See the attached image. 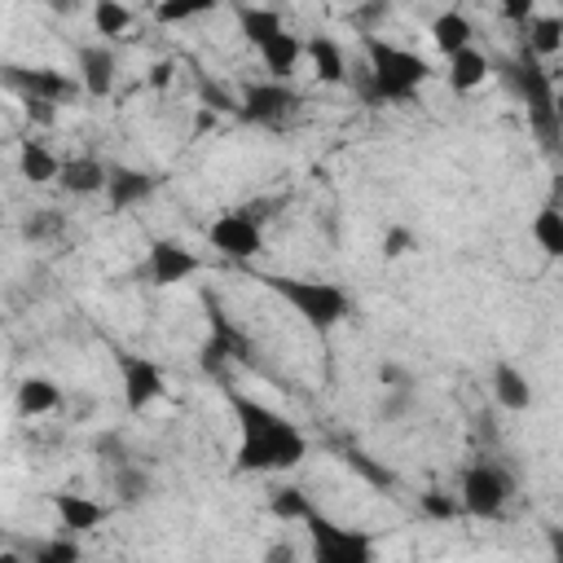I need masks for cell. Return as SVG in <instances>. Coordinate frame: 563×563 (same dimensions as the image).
Wrapping results in <instances>:
<instances>
[{"instance_id": "6da1fadb", "label": "cell", "mask_w": 563, "mask_h": 563, "mask_svg": "<svg viewBox=\"0 0 563 563\" xmlns=\"http://www.w3.org/2000/svg\"><path fill=\"white\" fill-rule=\"evenodd\" d=\"M229 409L242 431V440L233 449V471H290L308 457L303 431L290 418H282L277 409H268L233 387H229Z\"/></svg>"}, {"instance_id": "7a4b0ae2", "label": "cell", "mask_w": 563, "mask_h": 563, "mask_svg": "<svg viewBox=\"0 0 563 563\" xmlns=\"http://www.w3.org/2000/svg\"><path fill=\"white\" fill-rule=\"evenodd\" d=\"M427 79H431L427 57H418V53H409L400 44H387L383 35H365V66L352 79L361 101H369V106L413 101Z\"/></svg>"}, {"instance_id": "3957f363", "label": "cell", "mask_w": 563, "mask_h": 563, "mask_svg": "<svg viewBox=\"0 0 563 563\" xmlns=\"http://www.w3.org/2000/svg\"><path fill=\"white\" fill-rule=\"evenodd\" d=\"M493 70H497L501 84L528 106V123H532V132L541 136V145H545V150H559V141H563L559 92L550 88V75H545V66H541V57H537L528 44H519L515 57H493Z\"/></svg>"}, {"instance_id": "277c9868", "label": "cell", "mask_w": 563, "mask_h": 563, "mask_svg": "<svg viewBox=\"0 0 563 563\" xmlns=\"http://www.w3.org/2000/svg\"><path fill=\"white\" fill-rule=\"evenodd\" d=\"M260 286H268L282 303L295 308V317H303L312 330H334L343 317H352V299L343 286L334 282H317V277H286V273H255Z\"/></svg>"}, {"instance_id": "5b68a950", "label": "cell", "mask_w": 563, "mask_h": 563, "mask_svg": "<svg viewBox=\"0 0 563 563\" xmlns=\"http://www.w3.org/2000/svg\"><path fill=\"white\" fill-rule=\"evenodd\" d=\"M308 541H312V563H374V537L361 528H343L317 506L303 515Z\"/></svg>"}, {"instance_id": "8992f818", "label": "cell", "mask_w": 563, "mask_h": 563, "mask_svg": "<svg viewBox=\"0 0 563 563\" xmlns=\"http://www.w3.org/2000/svg\"><path fill=\"white\" fill-rule=\"evenodd\" d=\"M515 497V475L501 462H471L462 471V510L475 519H501Z\"/></svg>"}, {"instance_id": "52a82bcc", "label": "cell", "mask_w": 563, "mask_h": 563, "mask_svg": "<svg viewBox=\"0 0 563 563\" xmlns=\"http://www.w3.org/2000/svg\"><path fill=\"white\" fill-rule=\"evenodd\" d=\"M238 114H242L246 123L282 128V123H290V119L299 114V92H295L290 84H277V79H268V84H246Z\"/></svg>"}, {"instance_id": "ba28073f", "label": "cell", "mask_w": 563, "mask_h": 563, "mask_svg": "<svg viewBox=\"0 0 563 563\" xmlns=\"http://www.w3.org/2000/svg\"><path fill=\"white\" fill-rule=\"evenodd\" d=\"M4 84L22 101H48V106H62L79 92V84L53 66H4Z\"/></svg>"}, {"instance_id": "9c48e42d", "label": "cell", "mask_w": 563, "mask_h": 563, "mask_svg": "<svg viewBox=\"0 0 563 563\" xmlns=\"http://www.w3.org/2000/svg\"><path fill=\"white\" fill-rule=\"evenodd\" d=\"M211 246H216L224 260L246 264V260H255V255L264 251V224H255L242 207H238V211H224V216L211 224Z\"/></svg>"}, {"instance_id": "30bf717a", "label": "cell", "mask_w": 563, "mask_h": 563, "mask_svg": "<svg viewBox=\"0 0 563 563\" xmlns=\"http://www.w3.org/2000/svg\"><path fill=\"white\" fill-rule=\"evenodd\" d=\"M119 383H123V405L128 413H141L150 409L158 396H163V369L150 361V356H136V352H119Z\"/></svg>"}, {"instance_id": "8fae6325", "label": "cell", "mask_w": 563, "mask_h": 563, "mask_svg": "<svg viewBox=\"0 0 563 563\" xmlns=\"http://www.w3.org/2000/svg\"><path fill=\"white\" fill-rule=\"evenodd\" d=\"M198 273V255L176 238H154L145 255V282L150 286H176Z\"/></svg>"}, {"instance_id": "7c38bea8", "label": "cell", "mask_w": 563, "mask_h": 563, "mask_svg": "<svg viewBox=\"0 0 563 563\" xmlns=\"http://www.w3.org/2000/svg\"><path fill=\"white\" fill-rule=\"evenodd\" d=\"M150 194H154V176H150V172L110 163V172H106V207H110V216H119V211L145 202Z\"/></svg>"}, {"instance_id": "4fadbf2b", "label": "cell", "mask_w": 563, "mask_h": 563, "mask_svg": "<svg viewBox=\"0 0 563 563\" xmlns=\"http://www.w3.org/2000/svg\"><path fill=\"white\" fill-rule=\"evenodd\" d=\"M114 79H119V57L106 44H84L79 48V88L101 101L114 92Z\"/></svg>"}, {"instance_id": "5bb4252c", "label": "cell", "mask_w": 563, "mask_h": 563, "mask_svg": "<svg viewBox=\"0 0 563 563\" xmlns=\"http://www.w3.org/2000/svg\"><path fill=\"white\" fill-rule=\"evenodd\" d=\"M53 510H57L66 537L92 532V528H101L106 515H110V506H101V501H92V497H84V493H53Z\"/></svg>"}, {"instance_id": "9a60e30c", "label": "cell", "mask_w": 563, "mask_h": 563, "mask_svg": "<svg viewBox=\"0 0 563 563\" xmlns=\"http://www.w3.org/2000/svg\"><path fill=\"white\" fill-rule=\"evenodd\" d=\"M106 172H110V163H101V158H92V154H79V158H66V163H62L57 185H62L66 194H75V198H88V194H101V189H106Z\"/></svg>"}, {"instance_id": "2e32d148", "label": "cell", "mask_w": 563, "mask_h": 563, "mask_svg": "<svg viewBox=\"0 0 563 563\" xmlns=\"http://www.w3.org/2000/svg\"><path fill=\"white\" fill-rule=\"evenodd\" d=\"M488 383H493V400H497L501 409L519 413V409H528V405H532V383H528V374H523L519 365H510V361H497Z\"/></svg>"}, {"instance_id": "e0dca14e", "label": "cell", "mask_w": 563, "mask_h": 563, "mask_svg": "<svg viewBox=\"0 0 563 563\" xmlns=\"http://www.w3.org/2000/svg\"><path fill=\"white\" fill-rule=\"evenodd\" d=\"M431 40H435V48H440L444 57H457L462 48H471L475 26H471V18H466V13L444 9V13H435V22H431Z\"/></svg>"}, {"instance_id": "ac0fdd59", "label": "cell", "mask_w": 563, "mask_h": 563, "mask_svg": "<svg viewBox=\"0 0 563 563\" xmlns=\"http://www.w3.org/2000/svg\"><path fill=\"white\" fill-rule=\"evenodd\" d=\"M260 53V62H264V70L277 79V84H286V75L299 66V57H303V44H299V35H290V31H282V35H273L268 44H260L255 48Z\"/></svg>"}, {"instance_id": "d6986e66", "label": "cell", "mask_w": 563, "mask_h": 563, "mask_svg": "<svg viewBox=\"0 0 563 563\" xmlns=\"http://www.w3.org/2000/svg\"><path fill=\"white\" fill-rule=\"evenodd\" d=\"M303 53H308V62H312L321 84H347V57H343V48L330 35H312L303 44Z\"/></svg>"}, {"instance_id": "ffe728a7", "label": "cell", "mask_w": 563, "mask_h": 563, "mask_svg": "<svg viewBox=\"0 0 563 563\" xmlns=\"http://www.w3.org/2000/svg\"><path fill=\"white\" fill-rule=\"evenodd\" d=\"M110 488H114V501L119 506H141L150 493H154V479L141 462H128V466H114L110 471Z\"/></svg>"}, {"instance_id": "44dd1931", "label": "cell", "mask_w": 563, "mask_h": 563, "mask_svg": "<svg viewBox=\"0 0 563 563\" xmlns=\"http://www.w3.org/2000/svg\"><path fill=\"white\" fill-rule=\"evenodd\" d=\"M57 405H62V387L53 378H22V387H18V413L22 418L53 413Z\"/></svg>"}, {"instance_id": "7402d4cb", "label": "cell", "mask_w": 563, "mask_h": 563, "mask_svg": "<svg viewBox=\"0 0 563 563\" xmlns=\"http://www.w3.org/2000/svg\"><path fill=\"white\" fill-rule=\"evenodd\" d=\"M18 172H22L31 185H48V180L62 176V163L53 158L48 145H40V141H22V150H18Z\"/></svg>"}, {"instance_id": "603a6c76", "label": "cell", "mask_w": 563, "mask_h": 563, "mask_svg": "<svg viewBox=\"0 0 563 563\" xmlns=\"http://www.w3.org/2000/svg\"><path fill=\"white\" fill-rule=\"evenodd\" d=\"M488 79V57L471 44V48H462L457 57H449V88L453 92H466V88H475V84H484Z\"/></svg>"}, {"instance_id": "cb8c5ba5", "label": "cell", "mask_w": 563, "mask_h": 563, "mask_svg": "<svg viewBox=\"0 0 563 563\" xmlns=\"http://www.w3.org/2000/svg\"><path fill=\"white\" fill-rule=\"evenodd\" d=\"M523 44L537 53V57H550L563 48V18L559 13H537L528 26H523Z\"/></svg>"}, {"instance_id": "d4e9b609", "label": "cell", "mask_w": 563, "mask_h": 563, "mask_svg": "<svg viewBox=\"0 0 563 563\" xmlns=\"http://www.w3.org/2000/svg\"><path fill=\"white\" fill-rule=\"evenodd\" d=\"M532 242H537L550 260H563V211H559V202H545V207L532 216Z\"/></svg>"}, {"instance_id": "484cf974", "label": "cell", "mask_w": 563, "mask_h": 563, "mask_svg": "<svg viewBox=\"0 0 563 563\" xmlns=\"http://www.w3.org/2000/svg\"><path fill=\"white\" fill-rule=\"evenodd\" d=\"M238 26H242V35H246V44H268L273 35H282L286 26H282V13L277 9H238Z\"/></svg>"}, {"instance_id": "4316f807", "label": "cell", "mask_w": 563, "mask_h": 563, "mask_svg": "<svg viewBox=\"0 0 563 563\" xmlns=\"http://www.w3.org/2000/svg\"><path fill=\"white\" fill-rule=\"evenodd\" d=\"M18 233H22L26 242H53V238H62V233H66V216H62L57 207H35V211H26V216H22Z\"/></svg>"}, {"instance_id": "83f0119b", "label": "cell", "mask_w": 563, "mask_h": 563, "mask_svg": "<svg viewBox=\"0 0 563 563\" xmlns=\"http://www.w3.org/2000/svg\"><path fill=\"white\" fill-rule=\"evenodd\" d=\"M308 510H312V501H308L303 488H277V493L268 497V515L282 519V523H303Z\"/></svg>"}, {"instance_id": "f1b7e54d", "label": "cell", "mask_w": 563, "mask_h": 563, "mask_svg": "<svg viewBox=\"0 0 563 563\" xmlns=\"http://www.w3.org/2000/svg\"><path fill=\"white\" fill-rule=\"evenodd\" d=\"M418 510L427 515V519H457V510H462V497H453V493H444V488H427L422 497H418Z\"/></svg>"}, {"instance_id": "f546056e", "label": "cell", "mask_w": 563, "mask_h": 563, "mask_svg": "<svg viewBox=\"0 0 563 563\" xmlns=\"http://www.w3.org/2000/svg\"><path fill=\"white\" fill-rule=\"evenodd\" d=\"M128 22H132V13H128L123 4H114V0H101V4L92 9V26H97L101 35H123Z\"/></svg>"}, {"instance_id": "4dcf8cb0", "label": "cell", "mask_w": 563, "mask_h": 563, "mask_svg": "<svg viewBox=\"0 0 563 563\" xmlns=\"http://www.w3.org/2000/svg\"><path fill=\"white\" fill-rule=\"evenodd\" d=\"M418 246V238H413V229H405V224H391L387 233H383V260H400L405 251H413Z\"/></svg>"}, {"instance_id": "1f68e13d", "label": "cell", "mask_w": 563, "mask_h": 563, "mask_svg": "<svg viewBox=\"0 0 563 563\" xmlns=\"http://www.w3.org/2000/svg\"><path fill=\"white\" fill-rule=\"evenodd\" d=\"M409 409H413V387H391V391L383 396V405H378V413H383L387 422H400Z\"/></svg>"}, {"instance_id": "d6a6232c", "label": "cell", "mask_w": 563, "mask_h": 563, "mask_svg": "<svg viewBox=\"0 0 563 563\" xmlns=\"http://www.w3.org/2000/svg\"><path fill=\"white\" fill-rule=\"evenodd\" d=\"M97 453H101V462H110V471L132 462V453H128V444H123V435H119V431H106V435H97Z\"/></svg>"}, {"instance_id": "836d02e7", "label": "cell", "mask_w": 563, "mask_h": 563, "mask_svg": "<svg viewBox=\"0 0 563 563\" xmlns=\"http://www.w3.org/2000/svg\"><path fill=\"white\" fill-rule=\"evenodd\" d=\"M378 383H383L387 391H391V387H413V378H409L400 365H391V361H387V365H378Z\"/></svg>"}, {"instance_id": "e575fe53", "label": "cell", "mask_w": 563, "mask_h": 563, "mask_svg": "<svg viewBox=\"0 0 563 563\" xmlns=\"http://www.w3.org/2000/svg\"><path fill=\"white\" fill-rule=\"evenodd\" d=\"M194 13H202V4H158V22H185Z\"/></svg>"}, {"instance_id": "d590c367", "label": "cell", "mask_w": 563, "mask_h": 563, "mask_svg": "<svg viewBox=\"0 0 563 563\" xmlns=\"http://www.w3.org/2000/svg\"><path fill=\"white\" fill-rule=\"evenodd\" d=\"M264 563H299V550H295L290 541H273V545L264 550Z\"/></svg>"}, {"instance_id": "8d00e7d4", "label": "cell", "mask_w": 563, "mask_h": 563, "mask_svg": "<svg viewBox=\"0 0 563 563\" xmlns=\"http://www.w3.org/2000/svg\"><path fill=\"white\" fill-rule=\"evenodd\" d=\"M501 13H506L510 22H523V26H528V22L537 18V9H532V0H510V4L501 9Z\"/></svg>"}, {"instance_id": "74e56055", "label": "cell", "mask_w": 563, "mask_h": 563, "mask_svg": "<svg viewBox=\"0 0 563 563\" xmlns=\"http://www.w3.org/2000/svg\"><path fill=\"white\" fill-rule=\"evenodd\" d=\"M172 70H176L172 62H154V66H150V84H154V88H167V84H172Z\"/></svg>"}, {"instance_id": "f35d334b", "label": "cell", "mask_w": 563, "mask_h": 563, "mask_svg": "<svg viewBox=\"0 0 563 563\" xmlns=\"http://www.w3.org/2000/svg\"><path fill=\"white\" fill-rule=\"evenodd\" d=\"M545 541H550V563H563V528H545Z\"/></svg>"}, {"instance_id": "ab89813d", "label": "cell", "mask_w": 563, "mask_h": 563, "mask_svg": "<svg viewBox=\"0 0 563 563\" xmlns=\"http://www.w3.org/2000/svg\"><path fill=\"white\" fill-rule=\"evenodd\" d=\"M387 13V4H374V9H361V13H352V22H374V18H383Z\"/></svg>"}, {"instance_id": "60d3db41", "label": "cell", "mask_w": 563, "mask_h": 563, "mask_svg": "<svg viewBox=\"0 0 563 563\" xmlns=\"http://www.w3.org/2000/svg\"><path fill=\"white\" fill-rule=\"evenodd\" d=\"M31 563H57V559H53V554H44V550L35 545V559H31Z\"/></svg>"}, {"instance_id": "b9f144b4", "label": "cell", "mask_w": 563, "mask_h": 563, "mask_svg": "<svg viewBox=\"0 0 563 563\" xmlns=\"http://www.w3.org/2000/svg\"><path fill=\"white\" fill-rule=\"evenodd\" d=\"M559 211H563V207H559Z\"/></svg>"}]
</instances>
